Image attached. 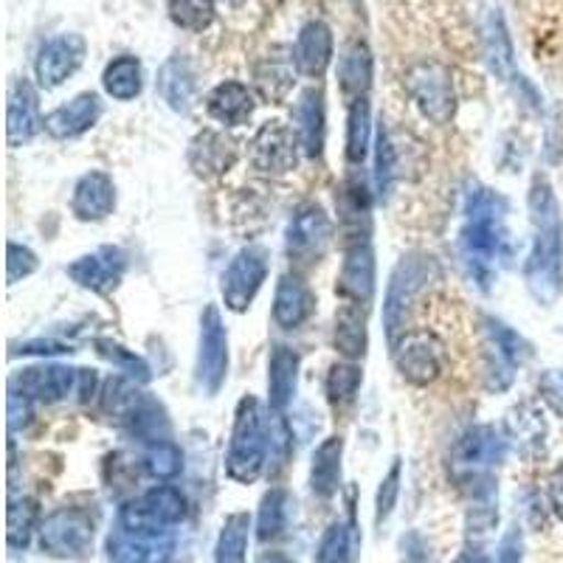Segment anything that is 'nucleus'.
Listing matches in <instances>:
<instances>
[{"label":"nucleus","instance_id":"4be33fe9","mask_svg":"<svg viewBox=\"0 0 563 563\" xmlns=\"http://www.w3.org/2000/svg\"><path fill=\"white\" fill-rule=\"evenodd\" d=\"M335 40L333 29L324 20H310L305 23L294 45V65L299 74L310 79H321L333 63Z\"/></svg>","mask_w":563,"mask_h":563},{"label":"nucleus","instance_id":"ddd939ff","mask_svg":"<svg viewBox=\"0 0 563 563\" xmlns=\"http://www.w3.org/2000/svg\"><path fill=\"white\" fill-rule=\"evenodd\" d=\"M82 372L85 369H74V366L63 364H37L29 366V369H20L9 389L29 397V400H37V404H59V400H68L74 395L79 397Z\"/></svg>","mask_w":563,"mask_h":563},{"label":"nucleus","instance_id":"c03bdc74","mask_svg":"<svg viewBox=\"0 0 563 563\" xmlns=\"http://www.w3.org/2000/svg\"><path fill=\"white\" fill-rule=\"evenodd\" d=\"M167 12L175 26L200 34L214 23L218 0H167Z\"/></svg>","mask_w":563,"mask_h":563},{"label":"nucleus","instance_id":"2eb2a0df","mask_svg":"<svg viewBox=\"0 0 563 563\" xmlns=\"http://www.w3.org/2000/svg\"><path fill=\"white\" fill-rule=\"evenodd\" d=\"M85 54H88V43L82 34L65 32L57 37L45 40L40 45L37 59H34V74L43 88H59L65 79H70L82 68Z\"/></svg>","mask_w":563,"mask_h":563},{"label":"nucleus","instance_id":"5701e85b","mask_svg":"<svg viewBox=\"0 0 563 563\" xmlns=\"http://www.w3.org/2000/svg\"><path fill=\"white\" fill-rule=\"evenodd\" d=\"M43 130V115H40V97L29 79H18L9 90L7 108V139L9 147H23Z\"/></svg>","mask_w":563,"mask_h":563},{"label":"nucleus","instance_id":"58836bf2","mask_svg":"<svg viewBox=\"0 0 563 563\" xmlns=\"http://www.w3.org/2000/svg\"><path fill=\"white\" fill-rule=\"evenodd\" d=\"M294 57L285 59L276 57V54H268L254 70L256 90H260L263 99H268V102H282V99L288 97L290 85H294Z\"/></svg>","mask_w":563,"mask_h":563},{"label":"nucleus","instance_id":"3c124183","mask_svg":"<svg viewBox=\"0 0 563 563\" xmlns=\"http://www.w3.org/2000/svg\"><path fill=\"white\" fill-rule=\"evenodd\" d=\"M493 563H525V536H521L519 527H512V530L505 532Z\"/></svg>","mask_w":563,"mask_h":563},{"label":"nucleus","instance_id":"6e6552de","mask_svg":"<svg viewBox=\"0 0 563 563\" xmlns=\"http://www.w3.org/2000/svg\"><path fill=\"white\" fill-rule=\"evenodd\" d=\"M507 456L505 434L493 426H471L451 449V474L460 485L493 476V467H499Z\"/></svg>","mask_w":563,"mask_h":563},{"label":"nucleus","instance_id":"e433bc0d","mask_svg":"<svg viewBox=\"0 0 563 563\" xmlns=\"http://www.w3.org/2000/svg\"><path fill=\"white\" fill-rule=\"evenodd\" d=\"M249 512H231V516H225L218 544H214V563H249Z\"/></svg>","mask_w":563,"mask_h":563},{"label":"nucleus","instance_id":"603ef678","mask_svg":"<svg viewBox=\"0 0 563 563\" xmlns=\"http://www.w3.org/2000/svg\"><path fill=\"white\" fill-rule=\"evenodd\" d=\"M29 417H32V400L9 389V429H23L29 422Z\"/></svg>","mask_w":563,"mask_h":563},{"label":"nucleus","instance_id":"aec40b11","mask_svg":"<svg viewBox=\"0 0 563 563\" xmlns=\"http://www.w3.org/2000/svg\"><path fill=\"white\" fill-rule=\"evenodd\" d=\"M115 209V184L102 169H90L74 186L70 195V214L82 223L108 220Z\"/></svg>","mask_w":563,"mask_h":563},{"label":"nucleus","instance_id":"0eeeda50","mask_svg":"<svg viewBox=\"0 0 563 563\" xmlns=\"http://www.w3.org/2000/svg\"><path fill=\"white\" fill-rule=\"evenodd\" d=\"M333 243V220L324 211V206L308 200L296 206L285 231V251L296 268H313L324 260L327 249Z\"/></svg>","mask_w":563,"mask_h":563},{"label":"nucleus","instance_id":"423d86ee","mask_svg":"<svg viewBox=\"0 0 563 563\" xmlns=\"http://www.w3.org/2000/svg\"><path fill=\"white\" fill-rule=\"evenodd\" d=\"M532 346L521 339L505 321L485 319V344H482V361H485V386L490 391H507L516 380V372L530 358Z\"/></svg>","mask_w":563,"mask_h":563},{"label":"nucleus","instance_id":"7ed1b4c3","mask_svg":"<svg viewBox=\"0 0 563 563\" xmlns=\"http://www.w3.org/2000/svg\"><path fill=\"white\" fill-rule=\"evenodd\" d=\"M271 454V422L254 395H245L234 411L225 474L238 485H254L263 476Z\"/></svg>","mask_w":563,"mask_h":563},{"label":"nucleus","instance_id":"4468645a","mask_svg":"<svg viewBox=\"0 0 563 563\" xmlns=\"http://www.w3.org/2000/svg\"><path fill=\"white\" fill-rule=\"evenodd\" d=\"M124 274H128V254L115 245H102L68 265V279L97 296L113 294L122 285Z\"/></svg>","mask_w":563,"mask_h":563},{"label":"nucleus","instance_id":"f8f14e48","mask_svg":"<svg viewBox=\"0 0 563 563\" xmlns=\"http://www.w3.org/2000/svg\"><path fill=\"white\" fill-rule=\"evenodd\" d=\"M268 251L260 245H249L234 254L229 268L223 271V282H220V294L231 313H245L254 305L256 294L263 290L265 279H268Z\"/></svg>","mask_w":563,"mask_h":563},{"label":"nucleus","instance_id":"4d7b16f0","mask_svg":"<svg viewBox=\"0 0 563 563\" xmlns=\"http://www.w3.org/2000/svg\"><path fill=\"white\" fill-rule=\"evenodd\" d=\"M260 563H290V561L285 555H282V552H271V555H265Z\"/></svg>","mask_w":563,"mask_h":563},{"label":"nucleus","instance_id":"4c0bfd02","mask_svg":"<svg viewBox=\"0 0 563 563\" xmlns=\"http://www.w3.org/2000/svg\"><path fill=\"white\" fill-rule=\"evenodd\" d=\"M288 516H290V496L285 487H271L260 501V512H256V538L268 544L285 536L288 530Z\"/></svg>","mask_w":563,"mask_h":563},{"label":"nucleus","instance_id":"1a4fd4ad","mask_svg":"<svg viewBox=\"0 0 563 563\" xmlns=\"http://www.w3.org/2000/svg\"><path fill=\"white\" fill-rule=\"evenodd\" d=\"M406 85H409V93L422 119H429L431 124H449L454 119V79H451V70L445 65L437 63V59H422L409 68Z\"/></svg>","mask_w":563,"mask_h":563},{"label":"nucleus","instance_id":"09e8293b","mask_svg":"<svg viewBox=\"0 0 563 563\" xmlns=\"http://www.w3.org/2000/svg\"><path fill=\"white\" fill-rule=\"evenodd\" d=\"M400 482H404V462L395 460L384 479H380L378 493H375V527H384L391 519L397 496H400Z\"/></svg>","mask_w":563,"mask_h":563},{"label":"nucleus","instance_id":"a18cd8bd","mask_svg":"<svg viewBox=\"0 0 563 563\" xmlns=\"http://www.w3.org/2000/svg\"><path fill=\"white\" fill-rule=\"evenodd\" d=\"M93 346H97V352L108 361V364H113L115 369L124 372V378L135 380V384H147V380L153 378V375H150L147 361L141 358V355H135V352L128 350L124 344H119V341L97 339L93 341Z\"/></svg>","mask_w":563,"mask_h":563},{"label":"nucleus","instance_id":"37998d69","mask_svg":"<svg viewBox=\"0 0 563 563\" xmlns=\"http://www.w3.org/2000/svg\"><path fill=\"white\" fill-rule=\"evenodd\" d=\"M40 505L29 496L9 501V547L12 550H26L34 532L40 530Z\"/></svg>","mask_w":563,"mask_h":563},{"label":"nucleus","instance_id":"49530a36","mask_svg":"<svg viewBox=\"0 0 563 563\" xmlns=\"http://www.w3.org/2000/svg\"><path fill=\"white\" fill-rule=\"evenodd\" d=\"M397 178V153L395 144L389 139V130L380 124L378 133H375V195L378 200H389L391 189H395Z\"/></svg>","mask_w":563,"mask_h":563},{"label":"nucleus","instance_id":"39448f33","mask_svg":"<svg viewBox=\"0 0 563 563\" xmlns=\"http://www.w3.org/2000/svg\"><path fill=\"white\" fill-rule=\"evenodd\" d=\"M40 550L59 561H85L93 555L97 519L85 507H59L48 512L37 530Z\"/></svg>","mask_w":563,"mask_h":563},{"label":"nucleus","instance_id":"cd10ccee","mask_svg":"<svg viewBox=\"0 0 563 563\" xmlns=\"http://www.w3.org/2000/svg\"><path fill=\"white\" fill-rule=\"evenodd\" d=\"M482 40H485V59L490 65V70L501 82H521V74L516 77V59H512V43L510 34H507L505 18L499 14V9H490L485 14V23H482Z\"/></svg>","mask_w":563,"mask_h":563},{"label":"nucleus","instance_id":"de8ad7c7","mask_svg":"<svg viewBox=\"0 0 563 563\" xmlns=\"http://www.w3.org/2000/svg\"><path fill=\"white\" fill-rule=\"evenodd\" d=\"M144 467H147V474L153 479L169 482L184 471V454H180V449L169 437L167 440L150 442L147 454H144Z\"/></svg>","mask_w":563,"mask_h":563},{"label":"nucleus","instance_id":"8fccbe9b","mask_svg":"<svg viewBox=\"0 0 563 563\" xmlns=\"http://www.w3.org/2000/svg\"><path fill=\"white\" fill-rule=\"evenodd\" d=\"M7 279L9 285H18V282L29 279L34 271L40 268V260L29 245H20V243H9L7 245Z\"/></svg>","mask_w":563,"mask_h":563},{"label":"nucleus","instance_id":"2f4dec72","mask_svg":"<svg viewBox=\"0 0 563 563\" xmlns=\"http://www.w3.org/2000/svg\"><path fill=\"white\" fill-rule=\"evenodd\" d=\"M335 350L344 355L346 361H361L369 346V330H366V305H350L344 301L335 310V327H333Z\"/></svg>","mask_w":563,"mask_h":563},{"label":"nucleus","instance_id":"bb28decb","mask_svg":"<svg viewBox=\"0 0 563 563\" xmlns=\"http://www.w3.org/2000/svg\"><path fill=\"white\" fill-rule=\"evenodd\" d=\"M206 110H209L211 119H218L225 128H240L251 119L254 113V93L249 90V85L234 82V79H225V82L214 85L206 97Z\"/></svg>","mask_w":563,"mask_h":563},{"label":"nucleus","instance_id":"f704fd0d","mask_svg":"<svg viewBox=\"0 0 563 563\" xmlns=\"http://www.w3.org/2000/svg\"><path fill=\"white\" fill-rule=\"evenodd\" d=\"M102 88L115 102H133L144 88V70H141L139 57L122 54V57L110 59L102 70Z\"/></svg>","mask_w":563,"mask_h":563},{"label":"nucleus","instance_id":"5fc2aeb1","mask_svg":"<svg viewBox=\"0 0 563 563\" xmlns=\"http://www.w3.org/2000/svg\"><path fill=\"white\" fill-rule=\"evenodd\" d=\"M550 505L552 510H555L558 519L563 521V467L558 474H552L550 479Z\"/></svg>","mask_w":563,"mask_h":563},{"label":"nucleus","instance_id":"f03ea898","mask_svg":"<svg viewBox=\"0 0 563 563\" xmlns=\"http://www.w3.org/2000/svg\"><path fill=\"white\" fill-rule=\"evenodd\" d=\"M532 243L525 263V282L532 299L552 308L563 294V214L547 175H536L527 195Z\"/></svg>","mask_w":563,"mask_h":563},{"label":"nucleus","instance_id":"dca6fc26","mask_svg":"<svg viewBox=\"0 0 563 563\" xmlns=\"http://www.w3.org/2000/svg\"><path fill=\"white\" fill-rule=\"evenodd\" d=\"M395 364L409 384L429 386L442 375V344L426 330L417 333H406L404 339L395 344Z\"/></svg>","mask_w":563,"mask_h":563},{"label":"nucleus","instance_id":"a19ab883","mask_svg":"<svg viewBox=\"0 0 563 563\" xmlns=\"http://www.w3.org/2000/svg\"><path fill=\"white\" fill-rule=\"evenodd\" d=\"M372 144V108L369 99H355L350 102L346 113V161L350 164H364Z\"/></svg>","mask_w":563,"mask_h":563},{"label":"nucleus","instance_id":"6e6d98bb","mask_svg":"<svg viewBox=\"0 0 563 563\" xmlns=\"http://www.w3.org/2000/svg\"><path fill=\"white\" fill-rule=\"evenodd\" d=\"M456 563H493V561L482 552V544H465V552H462Z\"/></svg>","mask_w":563,"mask_h":563},{"label":"nucleus","instance_id":"72a5a7b5","mask_svg":"<svg viewBox=\"0 0 563 563\" xmlns=\"http://www.w3.org/2000/svg\"><path fill=\"white\" fill-rule=\"evenodd\" d=\"M361 532L355 519L333 521L316 547V563H358Z\"/></svg>","mask_w":563,"mask_h":563},{"label":"nucleus","instance_id":"ea45409f","mask_svg":"<svg viewBox=\"0 0 563 563\" xmlns=\"http://www.w3.org/2000/svg\"><path fill=\"white\" fill-rule=\"evenodd\" d=\"M192 167L200 175H223L234 164V150L229 141L218 133H203L192 144Z\"/></svg>","mask_w":563,"mask_h":563},{"label":"nucleus","instance_id":"7c9ffc66","mask_svg":"<svg viewBox=\"0 0 563 563\" xmlns=\"http://www.w3.org/2000/svg\"><path fill=\"white\" fill-rule=\"evenodd\" d=\"M372 68H375V63H372V52L364 40H355V43H350L344 52H341L339 85L341 93H344L350 102L366 99V93H369L372 88Z\"/></svg>","mask_w":563,"mask_h":563},{"label":"nucleus","instance_id":"a211bd4d","mask_svg":"<svg viewBox=\"0 0 563 563\" xmlns=\"http://www.w3.org/2000/svg\"><path fill=\"white\" fill-rule=\"evenodd\" d=\"M299 150V139L294 130H288L282 122H268L251 139V164L260 173L285 175L296 167Z\"/></svg>","mask_w":563,"mask_h":563},{"label":"nucleus","instance_id":"393cba45","mask_svg":"<svg viewBox=\"0 0 563 563\" xmlns=\"http://www.w3.org/2000/svg\"><path fill=\"white\" fill-rule=\"evenodd\" d=\"M294 133L299 139L301 153L308 158H319L324 153L327 139V113H324V93L319 88L301 90L299 102L294 108Z\"/></svg>","mask_w":563,"mask_h":563},{"label":"nucleus","instance_id":"f257e3e1","mask_svg":"<svg viewBox=\"0 0 563 563\" xmlns=\"http://www.w3.org/2000/svg\"><path fill=\"white\" fill-rule=\"evenodd\" d=\"M507 214H510V203L505 195L485 184L467 186L456 245H460V260L467 279L485 294L496 285L501 271L512 260V234Z\"/></svg>","mask_w":563,"mask_h":563},{"label":"nucleus","instance_id":"473e14b6","mask_svg":"<svg viewBox=\"0 0 563 563\" xmlns=\"http://www.w3.org/2000/svg\"><path fill=\"white\" fill-rule=\"evenodd\" d=\"M158 93L175 113H189L195 104V70L186 57H169L158 70Z\"/></svg>","mask_w":563,"mask_h":563},{"label":"nucleus","instance_id":"79ce46f5","mask_svg":"<svg viewBox=\"0 0 563 563\" xmlns=\"http://www.w3.org/2000/svg\"><path fill=\"white\" fill-rule=\"evenodd\" d=\"M361 380H364V372L355 361H344V364H333L330 372H327V380H324V391H327V400L330 406L335 409H344L355 400L361 389Z\"/></svg>","mask_w":563,"mask_h":563},{"label":"nucleus","instance_id":"9d476101","mask_svg":"<svg viewBox=\"0 0 563 563\" xmlns=\"http://www.w3.org/2000/svg\"><path fill=\"white\" fill-rule=\"evenodd\" d=\"M189 505L186 496L175 485H155L144 490L139 499L128 501L119 510V525L130 527V530H155V532H169L186 519Z\"/></svg>","mask_w":563,"mask_h":563},{"label":"nucleus","instance_id":"6ab92c4d","mask_svg":"<svg viewBox=\"0 0 563 563\" xmlns=\"http://www.w3.org/2000/svg\"><path fill=\"white\" fill-rule=\"evenodd\" d=\"M335 294L350 305H369L372 301L375 296V251H372L369 240L346 243Z\"/></svg>","mask_w":563,"mask_h":563},{"label":"nucleus","instance_id":"f3484780","mask_svg":"<svg viewBox=\"0 0 563 563\" xmlns=\"http://www.w3.org/2000/svg\"><path fill=\"white\" fill-rule=\"evenodd\" d=\"M173 552V530H130V527L115 525V530L108 538L110 563H169Z\"/></svg>","mask_w":563,"mask_h":563},{"label":"nucleus","instance_id":"9b49d317","mask_svg":"<svg viewBox=\"0 0 563 563\" xmlns=\"http://www.w3.org/2000/svg\"><path fill=\"white\" fill-rule=\"evenodd\" d=\"M195 378L209 397L218 395L229 378V333H225L218 305H206L203 316H200Z\"/></svg>","mask_w":563,"mask_h":563},{"label":"nucleus","instance_id":"412c9836","mask_svg":"<svg viewBox=\"0 0 563 563\" xmlns=\"http://www.w3.org/2000/svg\"><path fill=\"white\" fill-rule=\"evenodd\" d=\"M99 119H102V99L88 90V93H79L68 104H59V108H54L52 113L45 115L43 130L52 139L68 141L79 139L90 128H97Z\"/></svg>","mask_w":563,"mask_h":563},{"label":"nucleus","instance_id":"864d4df0","mask_svg":"<svg viewBox=\"0 0 563 563\" xmlns=\"http://www.w3.org/2000/svg\"><path fill=\"white\" fill-rule=\"evenodd\" d=\"M23 355H63V352H70V344H63V341H26V344L20 346Z\"/></svg>","mask_w":563,"mask_h":563},{"label":"nucleus","instance_id":"c9c22d12","mask_svg":"<svg viewBox=\"0 0 563 563\" xmlns=\"http://www.w3.org/2000/svg\"><path fill=\"white\" fill-rule=\"evenodd\" d=\"M505 429L507 437L512 442H519L525 451H541L547 442V420L544 411L532 404H519L512 406L505 417Z\"/></svg>","mask_w":563,"mask_h":563},{"label":"nucleus","instance_id":"20e7f679","mask_svg":"<svg viewBox=\"0 0 563 563\" xmlns=\"http://www.w3.org/2000/svg\"><path fill=\"white\" fill-rule=\"evenodd\" d=\"M434 271L437 268L434 263H431V256L422 254L404 256V260L395 265V271H391L384 299V327L391 350H395L397 341L406 335V319H409L411 305H415V299L420 296V290L429 285Z\"/></svg>","mask_w":563,"mask_h":563},{"label":"nucleus","instance_id":"13d9d810","mask_svg":"<svg viewBox=\"0 0 563 563\" xmlns=\"http://www.w3.org/2000/svg\"><path fill=\"white\" fill-rule=\"evenodd\" d=\"M561 384H563V372H561Z\"/></svg>","mask_w":563,"mask_h":563},{"label":"nucleus","instance_id":"c85d7f7f","mask_svg":"<svg viewBox=\"0 0 563 563\" xmlns=\"http://www.w3.org/2000/svg\"><path fill=\"white\" fill-rule=\"evenodd\" d=\"M341 460H344V440L327 437L316 445L310 460V490L319 499H333L341 487Z\"/></svg>","mask_w":563,"mask_h":563},{"label":"nucleus","instance_id":"b1692460","mask_svg":"<svg viewBox=\"0 0 563 563\" xmlns=\"http://www.w3.org/2000/svg\"><path fill=\"white\" fill-rule=\"evenodd\" d=\"M316 313V296L308 282L296 274H285L276 282L274 321L282 330H299Z\"/></svg>","mask_w":563,"mask_h":563},{"label":"nucleus","instance_id":"a878e982","mask_svg":"<svg viewBox=\"0 0 563 563\" xmlns=\"http://www.w3.org/2000/svg\"><path fill=\"white\" fill-rule=\"evenodd\" d=\"M299 352L285 344H276L268 358V406L271 411H285L296 397L299 386Z\"/></svg>","mask_w":563,"mask_h":563},{"label":"nucleus","instance_id":"c756f323","mask_svg":"<svg viewBox=\"0 0 563 563\" xmlns=\"http://www.w3.org/2000/svg\"><path fill=\"white\" fill-rule=\"evenodd\" d=\"M369 189L364 180L350 178L339 192V218L346 234V243L369 240Z\"/></svg>","mask_w":563,"mask_h":563}]
</instances>
